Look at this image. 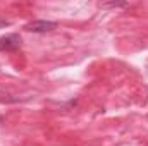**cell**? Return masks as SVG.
<instances>
[{"instance_id":"cell-1","label":"cell","mask_w":148,"mask_h":146,"mask_svg":"<svg viewBox=\"0 0 148 146\" xmlns=\"http://www.w3.org/2000/svg\"><path fill=\"white\" fill-rule=\"evenodd\" d=\"M55 28H57V23L47 21V19H35L26 24V31H31V33H48V31H53Z\"/></svg>"},{"instance_id":"cell-2","label":"cell","mask_w":148,"mask_h":146,"mask_svg":"<svg viewBox=\"0 0 148 146\" xmlns=\"http://www.w3.org/2000/svg\"><path fill=\"white\" fill-rule=\"evenodd\" d=\"M21 36L17 33H9L5 36H0V52H14L21 48Z\"/></svg>"},{"instance_id":"cell-5","label":"cell","mask_w":148,"mask_h":146,"mask_svg":"<svg viewBox=\"0 0 148 146\" xmlns=\"http://www.w3.org/2000/svg\"><path fill=\"white\" fill-rule=\"evenodd\" d=\"M7 26H10V21H7V19H0V29H2V28H7Z\"/></svg>"},{"instance_id":"cell-4","label":"cell","mask_w":148,"mask_h":146,"mask_svg":"<svg viewBox=\"0 0 148 146\" xmlns=\"http://www.w3.org/2000/svg\"><path fill=\"white\" fill-rule=\"evenodd\" d=\"M0 102H5V103H16V102H19V98H14L12 95H7V93L0 91Z\"/></svg>"},{"instance_id":"cell-3","label":"cell","mask_w":148,"mask_h":146,"mask_svg":"<svg viewBox=\"0 0 148 146\" xmlns=\"http://www.w3.org/2000/svg\"><path fill=\"white\" fill-rule=\"evenodd\" d=\"M127 2H109V3H100L102 9H117V7H127Z\"/></svg>"}]
</instances>
